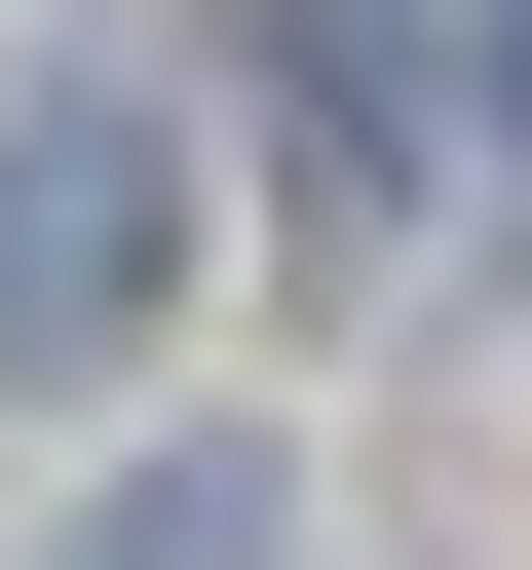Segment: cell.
<instances>
[{
    "label": "cell",
    "mask_w": 532,
    "mask_h": 570,
    "mask_svg": "<svg viewBox=\"0 0 532 570\" xmlns=\"http://www.w3.org/2000/svg\"><path fill=\"white\" fill-rule=\"evenodd\" d=\"M228 532H266V456H115V532H77V570H228Z\"/></svg>",
    "instance_id": "3"
},
{
    "label": "cell",
    "mask_w": 532,
    "mask_h": 570,
    "mask_svg": "<svg viewBox=\"0 0 532 570\" xmlns=\"http://www.w3.org/2000/svg\"><path fill=\"white\" fill-rule=\"evenodd\" d=\"M418 77H456V0H305V115L343 153H418Z\"/></svg>",
    "instance_id": "2"
},
{
    "label": "cell",
    "mask_w": 532,
    "mask_h": 570,
    "mask_svg": "<svg viewBox=\"0 0 532 570\" xmlns=\"http://www.w3.org/2000/svg\"><path fill=\"white\" fill-rule=\"evenodd\" d=\"M152 266H190L152 115H115V77H39V115H0V381H77V343L152 305Z\"/></svg>",
    "instance_id": "1"
},
{
    "label": "cell",
    "mask_w": 532,
    "mask_h": 570,
    "mask_svg": "<svg viewBox=\"0 0 532 570\" xmlns=\"http://www.w3.org/2000/svg\"><path fill=\"white\" fill-rule=\"evenodd\" d=\"M494 77H532V0H494Z\"/></svg>",
    "instance_id": "4"
}]
</instances>
